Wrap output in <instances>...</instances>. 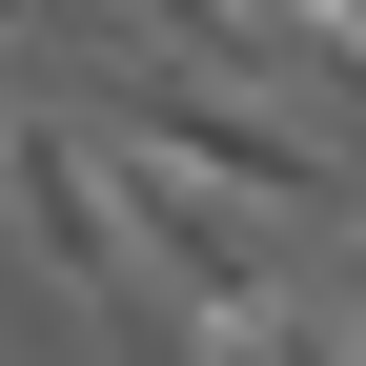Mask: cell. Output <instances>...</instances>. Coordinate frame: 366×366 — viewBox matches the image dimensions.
<instances>
[{"mask_svg":"<svg viewBox=\"0 0 366 366\" xmlns=\"http://www.w3.org/2000/svg\"><path fill=\"white\" fill-rule=\"evenodd\" d=\"M264 21V61H305V81H346V41H366V0H244Z\"/></svg>","mask_w":366,"mask_h":366,"instance_id":"7a4b0ae2","label":"cell"},{"mask_svg":"<svg viewBox=\"0 0 366 366\" xmlns=\"http://www.w3.org/2000/svg\"><path fill=\"white\" fill-rule=\"evenodd\" d=\"M0 224L41 244V285H61L81 326H122V346H143V264H122L102 163H81V122H61V102H0Z\"/></svg>","mask_w":366,"mask_h":366,"instance_id":"6da1fadb","label":"cell"}]
</instances>
